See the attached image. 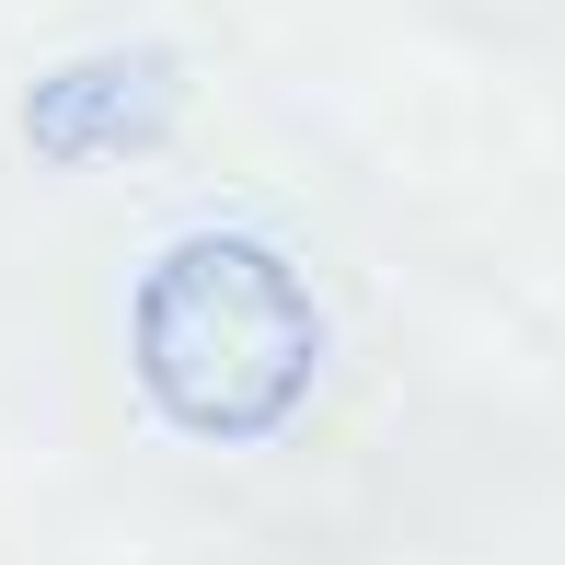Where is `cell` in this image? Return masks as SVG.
Returning a JSON list of instances; mask_svg holds the SVG:
<instances>
[{
	"label": "cell",
	"mask_w": 565,
	"mask_h": 565,
	"mask_svg": "<svg viewBox=\"0 0 565 565\" xmlns=\"http://www.w3.org/2000/svg\"><path fill=\"white\" fill-rule=\"evenodd\" d=\"M127 370L173 439L254 450L323 381V300L266 231H173L127 289Z\"/></svg>",
	"instance_id": "cell-1"
},
{
	"label": "cell",
	"mask_w": 565,
	"mask_h": 565,
	"mask_svg": "<svg viewBox=\"0 0 565 565\" xmlns=\"http://www.w3.org/2000/svg\"><path fill=\"white\" fill-rule=\"evenodd\" d=\"M173 116H185V58H173V46H82V58H58L23 93V150L93 173V162L162 150Z\"/></svg>",
	"instance_id": "cell-2"
}]
</instances>
